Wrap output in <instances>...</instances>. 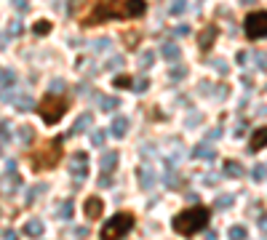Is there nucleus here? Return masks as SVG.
I'll return each instance as SVG.
<instances>
[{"label":"nucleus","mask_w":267,"mask_h":240,"mask_svg":"<svg viewBox=\"0 0 267 240\" xmlns=\"http://www.w3.org/2000/svg\"><path fill=\"white\" fill-rule=\"evenodd\" d=\"M147 3L145 0H94L88 14L80 19L83 27H96V24L113 22V19H139L145 16Z\"/></svg>","instance_id":"obj_1"},{"label":"nucleus","mask_w":267,"mask_h":240,"mask_svg":"<svg viewBox=\"0 0 267 240\" xmlns=\"http://www.w3.org/2000/svg\"><path fill=\"white\" fill-rule=\"evenodd\" d=\"M208 219H211L208 208H203V206H192V208H185L182 213L174 216V230H177L179 235H185V238H192L208 224Z\"/></svg>","instance_id":"obj_2"},{"label":"nucleus","mask_w":267,"mask_h":240,"mask_svg":"<svg viewBox=\"0 0 267 240\" xmlns=\"http://www.w3.org/2000/svg\"><path fill=\"white\" fill-rule=\"evenodd\" d=\"M70 109V99H64L59 94H48L38 102V115L43 118L45 126H54L64 118V112Z\"/></svg>","instance_id":"obj_3"},{"label":"nucleus","mask_w":267,"mask_h":240,"mask_svg":"<svg viewBox=\"0 0 267 240\" xmlns=\"http://www.w3.org/2000/svg\"><path fill=\"white\" fill-rule=\"evenodd\" d=\"M131 227H134V216H131V213H115V216L107 219V224L102 227L99 238L102 240H123L128 232H131Z\"/></svg>","instance_id":"obj_4"},{"label":"nucleus","mask_w":267,"mask_h":240,"mask_svg":"<svg viewBox=\"0 0 267 240\" xmlns=\"http://www.w3.org/2000/svg\"><path fill=\"white\" fill-rule=\"evenodd\" d=\"M62 136L59 139H51L48 144H45V150L40 152H35L32 155V171H45V168H54L56 163H59V158H62Z\"/></svg>","instance_id":"obj_5"},{"label":"nucleus","mask_w":267,"mask_h":240,"mask_svg":"<svg viewBox=\"0 0 267 240\" xmlns=\"http://www.w3.org/2000/svg\"><path fill=\"white\" fill-rule=\"evenodd\" d=\"M243 32L249 40H262V37H267V11H251V14H246Z\"/></svg>","instance_id":"obj_6"},{"label":"nucleus","mask_w":267,"mask_h":240,"mask_svg":"<svg viewBox=\"0 0 267 240\" xmlns=\"http://www.w3.org/2000/svg\"><path fill=\"white\" fill-rule=\"evenodd\" d=\"M70 173H73L77 181L86 179V173H88V155L86 152H75L73 163H70Z\"/></svg>","instance_id":"obj_7"},{"label":"nucleus","mask_w":267,"mask_h":240,"mask_svg":"<svg viewBox=\"0 0 267 240\" xmlns=\"http://www.w3.org/2000/svg\"><path fill=\"white\" fill-rule=\"evenodd\" d=\"M217 35H219V27L217 24H206V30L200 32V37H198V45H200V51H211V45L217 43Z\"/></svg>","instance_id":"obj_8"},{"label":"nucleus","mask_w":267,"mask_h":240,"mask_svg":"<svg viewBox=\"0 0 267 240\" xmlns=\"http://www.w3.org/2000/svg\"><path fill=\"white\" fill-rule=\"evenodd\" d=\"M267 147V126L257 128V131L251 134V144H249V152H259Z\"/></svg>","instance_id":"obj_9"},{"label":"nucleus","mask_w":267,"mask_h":240,"mask_svg":"<svg viewBox=\"0 0 267 240\" xmlns=\"http://www.w3.org/2000/svg\"><path fill=\"white\" fill-rule=\"evenodd\" d=\"M136 176H139V187H142V190H153V187H155V171L150 166H142L139 171H136Z\"/></svg>","instance_id":"obj_10"},{"label":"nucleus","mask_w":267,"mask_h":240,"mask_svg":"<svg viewBox=\"0 0 267 240\" xmlns=\"http://www.w3.org/2000/svg\"><path fill=\"white\" fill-rule=\"evenodd\" d=\"M118 152H104L102 155V160H99V168H102V173H113L115 168H118Z\"/></svg>","instance_id":"obj_11"},{"label":"nucleus","mask_w":267,"mask_h":240,"mask_svg":"<svg viewBox=\"0 0 267 240\" xmlns=\"http://www.w3.org/2000/svg\"><path fill=\"white\" fill-rule=\"evenodd\" d=\"M3 102H14V107H16V109H22V112H27V109H32V102H30V96H24V94H16V96H11V94H3Z\"/></svg>","instance_id":"obj_12"},{"label":"nucleus","mask_w":267,"mask_h":240,"mask_svg":"<svg viewBox=\"0 0 267 240\" xmlns=\"http://www.w3.org/2000/svg\"><path fill=\"white\" fill-rule=\"evenodd\" d=\"M222 171H225V176H230V179H240V176H243V166H240L238 160H225Z\"/></svg>","instance_id":"obj_13"},{"label":"nucleus","mask_w":267,"mask_h":240,"mask_svg":"<svg viewBox=\"0 0 267 240\" xmlns=\"http://www.w3.org/2000/svg\"><path fill=\"white\" fill-rule=\"evenodd\" d=\"M43 232H45V227H43L40 219H30V222L24 224V235L27 238H40Z\"/></svg>","instance_id":"obj_14"},{"label":"nucleus","mask_w":267,"mask_h":240,"mask_svg":"<svg viewBox=\"0 0 267 240\" xmlns=\"http://www.w3.org/2000/svg\"><path fill=\"white\" fill-rule=\"evenodd\" d=\"M102 208H104V203H102L96 195L86 200V216H88V219H96V216L102 213Z\"/></svg>","instance_id":"obj_15"},{"label":"nucleus","mask_w":267,"mask_h":240,"mask_svg":"<svg viewBox=\"0 0 267 240\" xmlns=\"http://www.w3.org/2000/svg\"><path fill=\"white\" fill-rule=\"evenodd\" d=\"M192 155H195L198 160H214V158H217V150H214L211 144H198V147L192 150Z\"/></svg>","instance_id":"obj_16"},{"label":"nucleus","mask_w":267,"mask_h":240,"mask_svg":"<svg viewBox=\"0 0 267 240\" xmlns=\"http://www.w3.org/2000/svg\"><path fill=\"white\" fill-rule=\"evenodd\" d=\"M19 187H22V179H19L16 173H8V179H5V184H3V195H14Z\"/></svg>","instance_id":"obj_17"},{"label":"nucleus","mask_w":267,"mask_h":240,"mask_svg":"<svg viewBox=\"0 0 267 240\" xmlns=\"http://www.w3.org/2000/svg\"><path fill=\"white\" fill-rule=\"evenodd\" d=\"M88 126H91V115L86 112V115H80V118L75 120V126H73V128H70V136H77V134H83Z\"/></svg>","instance_id":"obj_18"},{"label":"nucleus","mask_w":267,"mask_h":240,"mask_svg":"<svg viewBox=\"0 0 267 240\" xmlns=\"http://www.w3.org/2000/svg\"><path fill=\"white\" fill-rule=\"evenodd\" d=\"M163 181H166V187H168V190H179V187H182V176H179L177 171H174V168H171V171H166Z\"/></svg>","instance_id":"obj_19"},{"label":"nucleus","mask_w":267,"mask_h":240,"mask_svg":"<svg viewBox=\"0 0 267 240\" xmlns=\"http://www.w3.org/2000/svg\"><path fill=\"white\" fill-rule=\"evenodd\" d=\"M110 131H113L115 136H126V131H128V118H115L113 120V128H110Z\"/></svg>","instance_id":"obj_20"},{"label":"nucleus","mask_w":267,"mask_h":240,"mask_svg":"<svg viewBox=\"0 0 267 240\" xmlns=\"http://www.w3.org/2000/svg\"><path fill=\"white\" fill-rule=\"evenodd\" d=\"M16 134H19V141H22V144H32V139H35V128L32 126H22Z\"/></svg>","instance_id":"obj_21"},{"label":"nucleus","mask_w":267,"mask_h":240,"mask_svg":"<svg viewBox=\"0 0 267 240\" xmlns=\"http://www.w3.org/2000/svg\"><path fill=\"white\" fill-rule=\"evenodd\" d=\"M56 216H59V219H70V216H73V200H62L59 208H56Z\"/></svg>","instance_id":"obj_22"},{"label":"nucleus","mask_w":267,"mask_h":240,"mask_svg":"<svg viewBox=\"0 0 267 240\" xmlns=\"http://www.w3.org/2000/svg\"><path fill=\"white\" fill-rule=\"evenodd\" d=\"M123 43H126L128 48H136V43H139V32L126 30V32H123Z\"/></svg>","instance_id":"obj_23"},{"label":"nucleus","mask_w":267,"mask_h":240,"mask_svg":"<svg viewBox=\"0 0 267 240\" xmlns=\"http://www.w3.org/2000/svg\"><path fill=\"white\" fill-rule=\"evenodd\" d=\"M232 200H235L232 195H219L217 200H214V206H217L219 211H227V208H230V206H232Z\"/></svg>","instance_id":"obj_24"},{"label":"nucleus","mask_w":267,"mask_h":240,"mask_svg":"<svg viewBox=\"0 0 267 240\" xmlns=\"http://www.w3.org/2000/svg\"><path fill=\"white\" fill-rule=\"evenodd\" d=\"M251 176L257 179V181H265V179H267V163H257V166H254Z\"/></svg>","instance_id":"obj_25"},{"label":"nucleus","mask_w":267,"mask_h":240,"mask_svg":"<svg viewBox=\"0 0 267 240\" xmlns=\"http://www.w3.org/2000/svg\"><path fill=\"white\" fill-rule=\"evenodd\" d=\"M113 86H115V88H131V86H134V80H131L128 75H118V77L113 80Z\"/></svg>","instance_id":"obj_26"},{"label":"nucleus","mask_w":267,"mask_h":240,"mask_svg":"<svg viewBox=\"0 0 267 240\" xmlns=\"http://www.w3.org/2000/svg\"><path fill=\"white\" fill-rule=\"evenodd\" d=\"M99 107L110 112V109H115V107H118V99H110V96H99Z\"/></svg>","instance_id":"obj_27"},{"label":"nucleus","mask_w":267,"mask_h":240,"mask_svg":"<svg viewBox=\"0 0 267 240\" xmlns=\"http://www.w3.org/2000/svg\"><path fill=\"white\" fill-rule=\"evenodd\" d=\"M230 240H246V227H230Z\"/></svg>","instance_id":"obj_28"},{"label":"nucleus","mask_w":267,"mask_h":240,"mask_svg":"<svg viewBox=\"0 0 267 240\" xmlns=\"http://www.w3.org/2000/svg\"><path fill=\"white\" fill-rule=\"evenodd\" d=\"M0 86H14V72L11 69H0Z\"/></svg>","instance_id":"obj_29"},{"label":"nucleus","mask_w":267,"mask_h":240,"mask_svg":"<svg viewBox=\"0 0 267 240\" xmlns=\"http://www.w3.org/2000/svg\"><path fill=\"white\" fill-rule=\"evenodd\" d=\"M0 141H11V128L5 120H0Z\"/></svg>","instance_id":"obj_30"},{"label":"nucleus","mask_w":267,"mask_h":240,"mask_svg":"<svg viewBox=\"0 0 267 240\" xmlns=\"http://www.w3.org/2000/svg\"><path fill=\"white\" fill-rule=\"evenodd\" d=\"M35 35H45V32H51V22H38L35 27H32Z\"/></svg>","instance_id":"obj_31"},{"label":"nucleus","mask_w":267,"mask_h":240,"mask_svg":"<svg viewBox=\"0 0 267 240\" xmlns=\"http://www.w3.org/2000/svg\"><path fill=\"white\" fill-rule=\"evenodd\" d=\"M43 192H45V184H38V187H32V190L27 192V200L32 203V200H35L38 195H43Z\"/></svg>","instance_id":"obj_32"},{"label":"nucleus","mask_w":267,"mask_h":240,"mask_svg":"<svg viewBox=\"0 0 267 240\" xmlns=\"http://www.w3.org/2000/svg\"><path fill=\"white\" fill-rule=\"evenodd\" d=\"M91 144H94V147H102V144H104V131H94V134H91Z\"/></svg>","instance_id":"obj_33"},{"label":"nucleus","mask_w":267,"mask_h":240,"mask_svg":"<svg viewBox=\"0 0 267 240\" xmlns=\"http://www.w3.org/2000/svg\"><path fill=\"white\" fill-rule=\"evenodd\" d=\"M99 187H102V190H110V187H113V179H110V173H104V176L99 179Z\"/></svg>","instance_id":"obj_34"},{"label":"nucleus","mask_w":267,"mask_h":240,"mask_svg":"<svg viewBox=\"0 0 267 240\" xmlns=\"http://www.w3.org/2000/svg\"><path fill=\"white\" fill-rule=\"evenodd\" d=\"M163 54H166V59H177V48H174V45H166V48H163Z\"/></svg>","instance_id":"obj_35"},{"label":"nucleus","mask_w":267,"mask_h":240,"mask_svg":"<svg viewBox=\"0 0 267 240\" xmlns=\"http://www.w3.org/2000/svg\"><path fill=\"white\" fill-rule=\"evenodd\" d=\"M8 30L14 32V35H16V32H22V24H19V19H14V22L8 24Z\"/></svg>","instance_id":"obj_36"},{"label":"nucleus","mask_w":267,"mask_h":240,"mask_svg":"<svg viewBox=\"0 0 267 240\" xmlns=\"http://www.w3.org/2000/svg\"><path fill=\"white\" fill-rule=\"evenodd\" d=\"M5 171H8V173H16V160H5Z\"/></svg>","instance_id":"obj_37"},{"label":"nucleus","mask_w":267,"mask_h":240,"mask_svg":"<svg viewBox=\"0 0 267 240\" xmlns=\"http://www.w3.org/2000/svg\"><path fill=\"white\" fill-rule=\"evenodd\" d=\"M131 88H136V91H145L147 88V80H134V86Z\"/></svg>","instance_id":"obj_38"},{"label":"nucleus","mask_w":267,"mask_h":240,"mask_svg":"<svg viewBox=\"0 0 267 240\" xmlns=\"http://www.w3.org/2000/svg\"><path fill=\"white\" fill-rule=\"evenodd\" d=\"M3 240H19V238H16L14 230H5V232H3Z\"/></svg>","instance_id":"obj_39"},{"label":"nucleus","mask_w":267,"mask_h":240,"mask_svg":"<svg viewBox=\"0 0 267 240\" xmlns=\"http://www.w3.org/2000/svg\"><path fill=\"white\" fill-rule=\"evenodd\" d=\"M73 235H75V238H86V235H88V230H86V227H77Z\"/></svg>","instance_id":"obj_40"},{"label":"nucleus","mask_w":267,"mask_h":240,"mask_svg":"<svg viewBox=\"0 0 267 240\" xmlns=\"http://www.w3.org/2000/svg\"><path fill=\"white\" fill-rule=\"evenodd\" d=\"M150 64H153V54H145L142 56V67H150Z\"/></svg>","instance_id":"obj_41"},{"label":"nucleus","mask_w":267,"mask_h":240,"mask_svg":"<svg viewBox=\"0 0 267 240\" xmlns=\"http://www.w3.org/2000/svg\"><path fill=\"white\" fill-rule=\"evenodd\" d=\"M203 181H206L208 187H214V184H217V176H214V173H208V176H203Z\"/></svg>","instance_id":"obj_42"},{"label":"nucleus","mask_w":267,"mask_h":240,"mask_svg":"<svg viewBox=\"0 0 267 240\" xmlns=\"http://www.w3.org/2000/svg\"><path fill=\"white\" fill-rule=\"evenodd\" d=\"M64 88V83L62 80H56V83H51V94H54V91H62Z\"/></svg>","instance_id":"obj_43"},{"label":"nucleus","mask_w":267,"mask_h":240,"mask_svg":"<svg viewBox=\"0 0 267 240\" xmlns=\"http://www.w3.org/2000/svg\"><path fill=\"white\" fill-rule=\"evenodd\" d=\"M206 240H217V232H214V230H208V232H206Z\"/></svg>","instance_id":"obj_44"},{"label":"nucleus","mask_w":267,"mask_h":240,"mask_svg":"<svg viewBox=\"0 0 267 240\" xmlns=\"http://www.w3.org/2000/svg\"><path fill=\"white\" fill-rule=\"evenodd\" d=\"M259 227H262V230L267 232V216H262V222H259Z\"/></svg>","instance_id":"obj_45"},{"label":"nucleus","mask_w":267,"mask_h":240,"mask_svg":"<svg viewBox=\"0 0 267 240\" xmlns=\"http://www.w3.org/2000/svg\"><path fill=\"white\" fill-rule=\"evenodd\" d=\"M14 3L19 5V8H24V5H27V0H14Z\"/></svg>","instance_id":"obj_46"},{"label":"nucleus","mask_w":267,"mask_h":240,"mask_svg":"<svg viewBox=\"0 0 267 240\" xmlns=\"http://www.w3.org/2000/svg\"><path fill=\"white\" fill-rule=\"evenodd\" d=\"M0 152H3V147H0Z\"/></svg>","instance_id":"obj_47"}]
</instances>
